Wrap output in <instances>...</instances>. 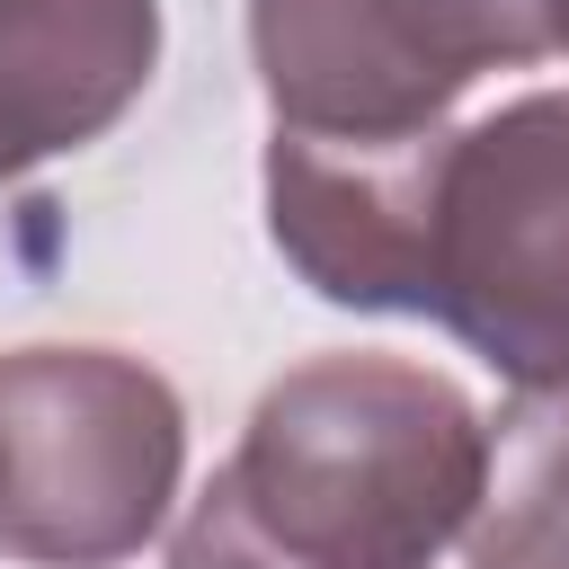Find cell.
I'll return each instance as SVG.
<instances>
[{"label": "cell", "instance_id": "cell-5", "mask_svg": "<svg viewBox=\"0 0 569 569\" xmlns=\"http://www.w3.org/2000/svg\"><path fill=\"white\" fill-rule=\"evenodd\" d=\"M160 71V0H0V187L98 142Z\"/></svg>", "mask_w": 569, "mask_h": 569}, {"label": "cell", "instance_id": "cell-4", "mask_svg": "<svg viewBox=\"0 0 569 569\" xmlns=\"http://www.w3.org/2000/svg\"><path fill=\"white\" fill-rule=\"evenodd\" d=\"M569 53V0H249V62L293 133H436L489 71Z\"/></svg>", "mask_w": 569, "mask_h": 569}, {"label": "cell", "instance_id": "cell-3", "mask_svg": "<svg viewBox=\"0 0 569 569\" xmlns=\"http://www.w3.org/2000/svg\"><path fill=\"white\" fill-rule=\"evenodd\" d=\"M187 471V409L169 373L116 347L0 356V560L116 569L133 560Z\"/></svg>", "mask_w": 569, "mask_h": 569}, {"label": "cell", "instance_id": "cell-6", "mask_svg": "<svg viewBox=\"0 0 569 569\" xmlns=\"http://www.w3.org/2000/svg\"><path fill=\"white\" fill-rule=\"evenodd\" d=\"M471 569H569V382L516 391L489 427L480 498L462 525Z\"/></svg>", "mask_w": 569, "mask_h": 569}, {"label": "cell", "instance_id": "cell-1", "mask_svg": "<svg viewBox=\"0 0 569 569\" xmlns=\"http://www.w3.org/2000/svg\"><path fill=\"white\" fill-rule=\"evenodd\" d=\"M489 418L409 356L276 373L169 533V569H436L462 542Z\"/></svg>", "mask_w": 569, "mask_h": 569}, {"label": "cell", "instance_id": "cell-2", "mask_svg": "<svg viewBox=\"0 0 569 569\" xmlns=\"http://www.w3.org/2000/svg\"><path fill=\"white\" fill-rule=\"evenodd\" d=\"M418 320L453 329L516 391L569 382V89L445 124L427 169Z\"/></svg>", "mask_w": 569, "mask_h": 569}]
</instances>
